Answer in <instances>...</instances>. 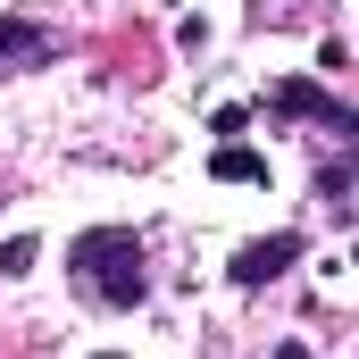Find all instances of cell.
<instances>
[{
  "instance_id": "cell-1",
  "label": "cell",
  "mask_w": 359,
  "mask_h": 359,
  "mask_svg": "<svg viewBox=\"0 0 359 359\" xmlns=\"http://www.w3.org/2000/svg\"><path fill=\"white\" fill-rule=\"evenodd\" d=\"M67 284L92 309H117V318L142 309L151 301V251H142V234L134 226H84L67 243Z\"/></svg>"
},
{
  "instance_id": "cell-2",
  "label": "cell",
  "mask_w": 359,
  "mask_h": 359,
  "mask_svg": "<svg viewBox=\"0 0 359 359\" xmlns=\"http://www.w3.org/2000/svg\"><path fill=\"white\" fill-rule=\"evenodd\" d=\"M268 109L276 126H309V134H334L343 142V159L359 168V100H334V92L318 84V76H284V84H268Z\"/></svg>"
},
{
  "instance_id": "cell-3",
  "label": "cell",
  "mask_w": 359,
  "mask_h": 359,
  "mask_svg": "<svg viewBox=\"0 0 359 359\" xmlns=\"http://www.w3.org/2000/svg\"><path fill=\"white\" fill-rule=\"evenodd\" d=\"M67 59V34L42 25V17H0V76H34V67H59Z\"/></svg>"
},
{
  "instance_id": "cell-4",
  "label": "cell",
  "mask_w": 359,
  "mask_h": 359,
  "mask_svg": "<svg viewBox=\"0 0 359 359\" xmlns=\"http://www.w3.org/2000/svg\"><path fill=\"white\" fill-rule=\"evenodd\" d=\"M301 251H309V234H301V226H276V234H259V243H243V251L226 259V276H234L243 292H259V284H276Z\"/></svg>"
},
{
  "instance_id": "cell-5",
  "label": "cell",
  "mask_w": 359,
  "mask_h": 359,
  "mask_svg": "<svg viewBox=\"0 0 359 359\" xmlns=\"http://www.w3.org/2000/svg\"><path fill=\"white\" fill-rule=\"evenodd\" d=\"M209 176L217 184H268V159H259L251 142H217V151H209Z\"/></svg>"
},
{
  "instance_id": "cell-6",
  "label": "cell",
  "mask_w": 359,
  "mask_h": 359,
  "mask_svg": "<svg viewBox=\"0 0 359 359\" xmlns=\"http://www.w3.org/2000/svg\"><path fill=\"white\" fill-rule=\"evenodd\" d=\"M34 251H42L34 234H17V243H0V276H25V268H34Z\"/></svg>"
},
{
  "instance_id": "cell-7",
  "label": "cell",
  "mask_w": 359,
  "mask_h": 359,
  "mask_svg": "<svg viewBox=\"0 0 359 359\" xmlns=\"http://www.w3.org/2000/svg\"><path fill=\"white\" fill-rule=\"evenodd\" d=\"M243 126H251V109H243V100H226V109H217V117H209V134H226V142H234V134H243Z\"/></svg>"
},
{
  "instance_id": "cell-8",
  "label": "cell",
  "mask_w": 359,
  "mask_h": 359,
  "mask_svg": "<svg viewBox=\"0 0 359 359\" xmlns=\"http://www.w3.org/2000/svg\"><path fill=\"white\" fill-rule=\"evenodd\" d=\"M276 359H309V351H301V343H284V351H276Z\"/></svg>"
},
{
  "instance_id": "cell-9",
  "label": "cell",
  "mask_w": 359,
  "mask_h": 359,
  "mask_svg": "<svg viewBox=\"0 0 359 359\" xmlns=\"http://www.w3.org/2000/svg\"><path fill=\"white\" fill-rule=\"evenodd\" d=\"M92 359H126V351H92Z\"/></svg>"
}]
</instances>
